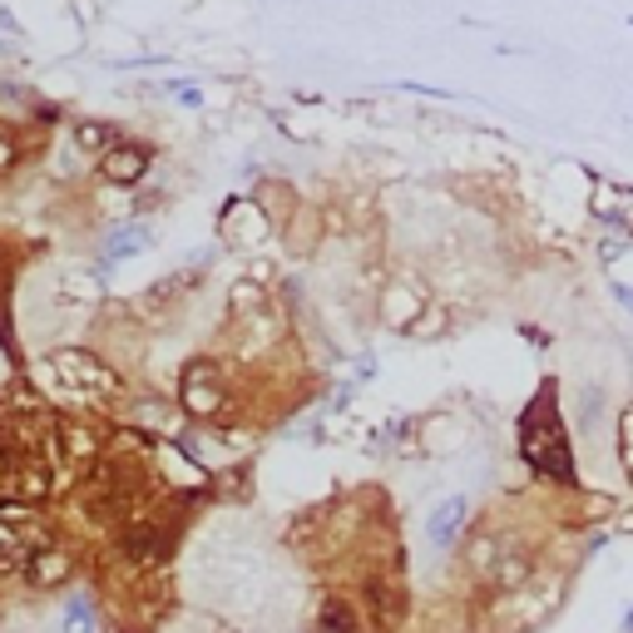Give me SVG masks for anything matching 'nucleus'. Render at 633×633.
<instances>
[{
	"instance_id": "f257e3e1",
	"label": "nucleus",
	"mask_w": 633,
	"mask_h": 633,
	"mask_svg": "<svg viewBox=\"0 0 633 633\" xmlns=\"http://www.w3.org/2000/svg\"><path fill=\"white\" fill-rule=\"evenodd\" d=\"M520 451H525L529 471L549 485H569L574 480V455H569V436H564V421L555 411V397H539L535 406L525 411L520 421Z\"/></svg>"
},
{
	"instance_id": "f03ea898",
	"label": "nucleus",
	"mask_w": 633,
	"mask_h": 633,
	"mask_svg": "<svg viewBox=\"0 0 633 633\" xmlns=\"http://www.w3.org/2000/svg\"><path fill=\"white\" fill-rule=\"evenodd\" d=\"M465 559H471L475 580L495 594L520 589V584L535 574V555H529V545L520 535H510V529H480V535L471 539V549H465Z\"/></svg>"
},
{
	"instance_id": "7ed1b4c3",
	"label": "nucleus",
	"mask_w": 633,
	"mask_h": 633,
	"mask_svg": "<svg viewBox=\"0 0 633 633\" xmlns=\"http://www.w3.org/2000/svg\"><path fill=\"white\" fill-rule=\"evenodd\" d=\"M50 376L54 387L65 391V397H80V401H114L124 397V376L114 372L109 362H99L95 352L85 346H65V352H50Z\"/></svg>"
},
{
	"instance_id": "20e7f679",
	"label": "nucleus",
	"mask_w": 633,
	"mask_h": 633,
	"mask_svg": "<svg viewBox=\"0 0 633 633\" xmlns=\"http://www.w3.org/2000/svg\"><path fill=\"white\" fill-rule=\"evenodd\" d=\"M179 406L194 421H214L228 411V381L214 362H188L179 376Z\"/></svg>"
},
{
	"instance_id": "39448f33",
	"label": "nucleus",
	"mask_w": 633,
	"mask_h": 633,
	"mask_svg": "<svg viewBox=\"0 0 633 633\" xmlns=\"http://www.w3.org/2000/svg\"><path fill=\"white\" fill-rule=\"evenodd\" d=\"M169 545H173V529L154 515H134V520H124V529H119V555H124V564H134V569L163 564V559H169Z\"/></svg>"
},
{
	"instance_id": "423d86ee",
	"label": "nucleus",
	"mask_w": 633,
	"mask_h": 633,
	"mask_svg": "<svg viewBox=\"0 0 633 633\" xmlns=\"http://www.w3.org/2000/svg\"><path fill=\"white\" fill-rule=\"evenodd\" d=\"M144 173H149V149L134 139H119L99 154V179L114 183V188H134Z\"/></svg>"
},
{
	"instance_id": "0eeeda50",
	"label": "nucleus",
	"mask_w": 633,
	"mask_h": 633,
	"mask_svg": "<svg viewBox=\"0 0 633 633\" xmlns=\"http://www.w3.org/2000/svg\"><path fill=\"white\" fill-rule=\"evenodd\" d=\"M70 574H75V555H70V549H60V545H40L31 555V564H25V584H31V589H40V594L70 584Z\"/></svg>"
},
{
	"instance_id": "6e6552de",
	"label": "nucleus",
	"mask_w": 633,
	"mask_h": 633,
	"mask_svg": "<svg viewBox=\"0 0 633 633\" xmlns=\"http://www.w3.org/2000/svg\"><path fill=\"white\" fill-rule=\"evenodd\" d=\"M366 613H372L376 623L397 629V623L406 619V594H401V584L397 580H381V574H372V580H366Z\"/></svg>"
},
{
	"instance_id": "1a4fd4ad",
	"label": "nucleus",
	"mask_w": 633,
	"mask_h": 633,
	"mask_svg": "<svg viewBox=\"0 0 633 633\" xmlns=\"http://www.w3.org/2000/svg\"><path fill=\"white\" fill-rule=\"evenodd\" d=\"M54 451H60V461H70V465H89L99 455V436L95 430H85V426H75V421H60V430H54Z\"/></svg>"
},
{
	"instance_id": "9d476101",
	"label": "nucleus",
	"mask_w": 633,
	"mask_h": 633,
	"mask_svg": "<svg viewBox=\"0 0 633 633\" xmlns=\"http://www.w3.org/2000/svg\"><path fill=\"white\" fill-rule=\"evenodd\" d=\"M35 549L40 545H35L25 529H15V525L0 520V580H5V574H25V564H31Z\"/></svg>"
},
{
	"instance_id": "9b49d317",
	"label": "nucleus",
	"mask_w": 633,
	"mask_h": 633,
	"mask_svg": "<svg viewBox=\"0 0 633 633\" xmlns=\"http://www.w3.org/2000/svg\"><path fill=\"white\" fill-rule=\"evenodd\" d=\"M317 629L322 633H362L366 619L352 599H327L322 609H317Z\"/></svg>"
},
{
	"instance_id": "f8f14e48",
	"label": "nucleus",
	"mask_w": 633,
	"mask_h": 633,
	"mask_svg": "<svg viewBox=\"0 0 633 633\" xmlns=\"http://www.w3.org/2000/svg\"><path fill=\"white\" fill-rule=\"evenodd\" d=\"M465 515H471V504H465L461 495H455V500H446L436 515H430V539H436V545H451V539L461 535Z\"/></svg>"
},
{
	"instance_id": "ddd939ff",
	"label": "nucleus",
	"mask_w": 633,
	"mask_h": 633,
	"mask_svg": "<svg viewBox=\"0 0 633 633\" xmlns=\"http://www.w3.org/2000/svg\"><path fill=\"white\" fill-rule=\"evenodd\" d=\"M75 144L99 159V154H105L109 144H119V139H114V130H109V124H99V119H80V124H75Z\"/></svg>"
},
{
	"instance_id": "4468645a",
	"label": "nucleus",
	"mask_w": 633,
	"mask_h": 633,
	"mask_svg": "<svg viewBox=\"0 0 633 633\" xmlns=\"http://www.w3.org/2000/svg\"><path fill=\"white\" fill-rule=\"evenodd\" d=\"M15 169H21V139H15V134H5V130H0V183L11 179Z\"/></svg>"
},
{
	"instance_id": "2eb2a0df",
	"label": "nucleus",
	"mask_w": 633,
	"mask_h": 633,
	"mask_svg": "<svg viewBox=\"0 0 633 633\" xmlns=\"http://www.w3.org/2000/svg\"><path fill=\"white\" fill-rule=\"evenodd\" d=\"M89 629V599H75L65 609V633H85Z\"/></svg>"
}]
</instances>
